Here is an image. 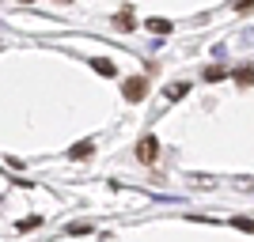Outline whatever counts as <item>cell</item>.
<instances>
[{
    "instance_id": "9c48e42d",
    "label": "cell",
    "mask_w": 254,
    "mask_h": 242,
    "mask_svg": "<svg viewBox=\"0 0 254 242\" xmlns=\"http://www.w3.org/2000/svg\"><path fill=\"white\" fill-rule=\"evenodd\" d=\"M186 91H190V84H171L167 87V98H182Z\"/></svg>"
},
{
    "instance_id": "ba28073f",
    "label": "cell",
    "mask_w": 254,
    "mask_h": 242,
    "mask_svg": "<svg viewBox=\"0 0 254 242\" xmlns=\"http://www.w3.org/2000/svg\"><path fill=\"white\" fill-rule=\"evenodd\" d=\"M91 231H95V227H91L87 220H80V223H72V227H68V235H91Z\"/></svg>"
},
{
    "instance_id": "3957f363",
    "label": "cell",
    "mask_w": 254,
    "mask_h": 242,
    "mask_svg": "<svg viewBox=\"0 0 254 242\" xmlns=\"http://www.w3.org/2000/svg\"><path fill=\"white\" fill-rule=\"evenodd\" d=\"M235 84H239V87H251V84H254V64H243V68H235Z\"/></svg>"
},
{
    "instance_id": "30bf717a",
    "label": "cell",
    "mask_w": 254,
    "mask_h": 242,
    "mask_svg": "<svg viewBox=\"0 0 254 242\" xmlns=\"http://www.w3.org/2000/svg\"><path fill=\"white\" fill-rule=\"evenodd\" d=\"M91 64H95V72H103V76L114 72V64H110V61H91Z\"/></svg>"
},
{
    "instance_id": "52a82bcc",
    "label": "cell",
    "mask_w": 254,
    "mask_h": 242,
    "mask_svg": "<svg viewBox=\"0 0 254 242\" xmlns=\"http://www.w3.org/2000/svg\"><path fill=\"white\" fill-rule=\"evenodd\" d=\"M148 31H152V34H167L171 23H167V19H148Z\"/></svg>"
},
{
    "instance_id": "6da1fadb",
    "label": "cell",
    "mask_w": 254,
    "mask_h": 242,
    "mask_svg": "<svg viewBox=\"0 0 254 242\" xmlns=\"http://www.w3.org/2000/svg\"><path fill=\"white\" fill-rule=\"evenodd\" d=\"M122 95H126L129 102H140V98L148 95V80H144V76H129L126 87H122Z\"/></svg>"
},
{
    "instance_id": "4fadbf2b",
    "label": "cell",
    "mask_w": 254,
    "mask_h": 242,
    "mask_svg": "<svg viewBox=\"0 0 254 242\" xmlns=\"http://www.w3.org/2000/svg\"><path fill=\"white\" fill-rule=\"evenodd\" d=\"M23 4H31V0H23Z\"/></svg>"
},
{
    "instance_id": "5b68a950",
    "label": "cell",
    "mask_w": 254,
    "mask_h": 242,
    "mask_svg": "<svg viewBox=\"0 0 254 242\" xmlns=\"http://www.w3.org/2000/svg\"><path fill=\"white\" fill-rule=\"evenodd\" d=\"M114 27H118V31H137V27H133V11H122V15H114Z\"/></svg>"
},
{
    "instance_id": "277c9868",
    "label": "cell",
    "mask_w": 254,
    "mask_h": 242,
    "mask_svg": "<svg viewBox=\"0 0 254 242\" xmlns=\"http://www.w3.org/2000/svg\"><path fill=\"white\" fill-rule=\"evenodd\" d=\"M91 151H95V144H91V140H80V144H72L68 155H72V159H91Z\"/></svg>"
},
{
    "instance_id": "8fae6325",
    "label": "cell",
    "mask_w": 254,
    "mask_h": 242,
    "mask_svg": "<svg viewBox=\"0 0 254 242\" xmlns=\"http://www.w3.org/2000/svg\"><path fill=\"white\" fill-rule=\"evenodd\" d=\"M235 11H243V15H247V11H254V0H235Z\"/></svg>"
},
{
    "instance_id": "7c38bea8",
    "label": "cell",
    "mask_w": 254,
    "mask_h": 242,
    "mask_svg": "<svg viewBox=\"0 0 254 242\" xmlns=\"http://www.w3.org/2000/svg\"><path fill=\"white\" fill-rule=\"evenodd\" d=\"M235 227H243V231H251V235H254V220H235Z\"/></svg>"
},
{
    "instance_id": "7a4b0ae2",
    "label": "cell",
    "mask_w": 254,
    "mask_h": 242,
    "mask_svg": "<svg viewBox=\"0 0 254 242\" xmlns=\"http://www.w3.org/2000/svg\"><path fill=\"white\" fill-rule=\"evenodd\" d=\"M156 155H159V144L152 137H144L137 144V159H140V163H156Z\"/></svg>"
},
{
    "instance_id": "8992f818",
    "label": "cell",
    "mask_w": 254,
    "mask_h": 242,
    "mask_svg": "<svg viewBox=\"0 0 254 242\" xmlns=\"http://www.w3.org/2000/svg\"><path fill=\"white\" fill-rule=\"evenodd\" d=\"M224 76H228V68H220V64L205 68V80H209V84H216V80H224Z\"/></svg>"
}]
</instances>
